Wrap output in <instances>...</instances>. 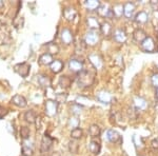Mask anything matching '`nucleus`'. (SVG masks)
Wrapping results in <instances>:
<instances>
[{
  "label": "nucleus",
  "instance_id": "7ed1b4c3",
  "mask_svg": "<svg viewBox=\"0 0 158 156\" xmlns=\"http://www.w3.org/2000/svg\"><path fill=\"white\" fill-rule=\"evenodd\" d=\"M140 48L142 51L146 53H154L156 50V44H155V40L151 36H148L146 39L140 43Z\"/></svg>",
  "mask_w": 158,
  "mask_h": 156
},
{
  "label": "nucleus",
  "instance_id": "1a4fd4ad",
  "mask_svg": "<svg viewBox=\"0 0 158 156\" xmlns=\"http://www.w3.org/2000/svg\"><path fill=\"white\" fill-rule=\"evenodd\" d=\"M60 38H61V40H62V42L64 43V44H71V43L73 42V40H74V35H73L72 31H71L70 29L64 27V29L61 30Z\"/></svg>",
  "mask_w": 158,
  "mask_h": 156
},
{
  "label": "nucleus",
  "instance_id": "a211bd4d",
  "mask_svg": "<svg viewBox=\"0 0 158 156\" xmlns=\"http://www.w3.org/2000/svg\"><path fill=\"white\" fill-rule=\"evenodd\" d=\"M135 9H136V6H135V4L133 3V2H127V3L124 4L123 15L129 19L133 18V15L135 13Z\"/></svg>",
  "mask_w": 158,
  "mask_h": 156
},
{
  "label": "nucleus",
  "instance_id": "2f4dec72",
  "mask_svg": "<svg viewBox=\"0 0 158 156\" xmlns=\"http://www.w3.org/2000/svg\"><path fill=\"white\" fill-rule=\"evenodd\" d=\"M21 152H22V155H23V156H32L33 155L32 147H31L29 144H27V142H24V144L22 145Z\"/></svg>",
  "mask_w": 158,
  "mask_h": 156
},
{
  "label": "nucleus",
  "instance_id": "2eb2a0df",
  "mask_svg": "<svg viewBox=\"0 0 158 156\" xmlns=\"http://www.w3.org/2000/svg\"><path fill=\"white\" fill-rule=\"evenodd\" d=\"M134 20H135V22L138 24H144L149 21V14L144 11H140L135 15Z\"/></svg>",
  "mask_w": 158,
  "mask_h": 156
},
{
  "label": "nucleus",
  "instance_id": "e433bc0d",
  "mask_svg": "<svg viewBox=\"0 0 158 156\" xmlns=\"http://www.w3.org/2000/svg\"><path fill=\"white\" fill-rule=\"evenodd\" d=\"M30 134H31V131L27 127H21L20 129V136H21L22 139H27L30 137Z\"/></svg>",
  "mask_w": 158,
  "mask_h": 156
},
{
  "label": "nucleus",
  "instance_id": "6e6552de",
  "mask_svg": "<svg viewBox=\"0 0 158 156\" xmlns=\"http://www.w3.org/2000/svg\"><path fill=\"white\" fill-rule=\"evenodd\" d=\"M85 41L86 43V45H95L97 44L99 41V35L97 32L95 31H90L85 34Z\"/></svg>",
  "mask_w": 158,
  "mask_h": 156
},
{
  "label": "nucleus",
  "instance_id": "ea45409f",
  "mask_svg": "<svg viewBox=\"0 0 158 156\" xmlns=\"http://www.w3.org/2000/svg\"><path fill=\"white\" fill-rule=\"evenodd\" d=\"M78 124H79V119L77 118V116H73V117H71V118L69 119L68 126L70 128L75 129V128H78Z\"/></svg>",
  "mask_w": 158,
  "mask_h": 156
},
{
  "label": "nucleus",
  "instance_id": "c756f323",
  "mask_svg": "<svg viewBox=\"0 0 158 156\" xmlns=\"http://www.w3.org/2000/svg\"><path fill=\"white\" fill-rule=\"evenodd\" d=\"M76 103L79 104V106H91L92 104V101L90 98H88V97L85 96H78L77 98H76Z\"/></svg>",
  "mask_w": 158,
  "mask_h": 156
},
{
  "label": "nucleus",
  "instance_id": "a18cd8bd",
  "mask_svg": "<svg viewBox=\"0 0 158 156\" xmlns=\"http://www.w3.org/2000/svg\"><path fill=\"white\" fill-rule=\"evenodd\" d=\"M151 147L154 149L155 151H158V137L154 138V139L152 140L151 142Z\"/></svg>",
  "mask_w": 158,
  "mask_h": 156
},
{
  "label": "nucleus",
  "instance_id": "de8ad7c7",
  "mask_svg": "<svg viewBox=\"0 0 158 156\" xmlns=\"http://www.w3.org/2000/svg\"><path fill=\"white\" fill-rule=\"evenodd\" d=\"M1 6H3V2H2L1 0H0V7H1Z\"/></svg>",
  "mask_w": 158,
  "mask_h": 156
},
{
  "label": "nucleus",
  "instance_id": "6ab92c4d",
  "mask_svg": "<svg viewBox=\"0 0 158 156\" xmlns=\"http://www.w3.org/2000/svg\"><path fill=\"white\" fill-rule=\"evenodd\" d=\"M89 150L92 154L94 155H98L100 153V150H101V145L100 142L97 141V140H91L90 144H89Z\"/></svg>",
  "mask_w": 158,
  "mask_h": 156
},
{
  "label": "nucleus",
  "instance_id": "c03bdc74",
  "mask_svg": "<svg viewBox=\"0 0 158 156\" xmlns=\"http://www.w3.org/2000/svg\"><path fill=\"white\" fill-rule=\"evenodd\" d=\"M150 4H151V7L154 11L158 12V0H151L150 1Z\"/></svg>",
  "mask_w": 158,
  "mask_h": 156
},
{
  "label": "nucleus",
  "instance_id": "dca6fc26",
  "mask_svg": "<svg viewBox=\"0 0 158 156\" xmlns=\"http://www.w3.org/2000/svg\"><path fill=\"white\" fill-rule=\"evenodd\" d=\"M12 103L15 104V106H17V107H19V108H25L27 104V99H25L22 95L16 94V95L13 96Z\"/></svg>",
  "mask_w": 158,
  "mask_h": 156
},
{
  "label": "nucleus",
  "instance_id": "5701e85b",
  "mask_svg": "<svg viewBox=\"0 0 158 156\" xmlns=\"http://www.w3.org/2000/svg\"><path fill=\"white\" fill-rule=\"evenodd\" d=\"M37 77V81L38 83H39L40 86H42V88H49V86H51V83H52V81H51L50 77H48V76L45 75H38L36 76Z\"/></svg>",
  "mask_w": 158,
  "mask_h": 156
},
{
  "label": "nucleus",
  "instance_id": "0eeeda50",
  "mask_svg": "<svg viewBox=\"0 0 158 156\" xmlns=\"http://www.w3.org/2000/svg\"><path fill=\"white\" fill-rule=\"evenodd\" d=\"M106 138H108V140L110 142H112V144H121L122 142L121 135L113 129H110L106 131Z\"/></svg>",
  "mask_w": 158,
  "mask_h": 156
},
{
  "label": "nucleus",
  "instance_id": "f3484780",
  "mask_svg": "<svg viewBox=\"0 0 158 156\" xmlns=\"http://www.w3.org/2000/svg\"><path fill=\"white\" fill-rule=\"evenodd\" d=\"M76 15H77V12H76V10L74 7L68 6L63 10V17H64L67 21H73L76 18Z\"/></svg>",
  "mask_w": 158,
  "mask_h": 156
},
{
  "label": "nucleus",
  "instance_id": "f03ea898",
  "mask_svg": "<svg viewBox=\"0 0 158 156\" xmlns=\"http://www.w3.org/2000/svg\"><path fill=\"white\" fill-rule=\"evenodd\" d=\"M58 102L53 99H48L45 101V114L50 117H54L58 113Z\"/></svg>",
  "mask_w": 158,
  "mask_h": 156
},
{
  "label": "nucleus",
  "instance_id": "aec40b11",
  "mask_svg": "<svg viewBox=\"0 0 158 156\" xmlns=\"http://www.w3.org/2000/svg\"><path fill=\"white\" fill-rule=\"evenodd\" d=\"M148 36H147V33L144 32L142 29H137V30H135L134 31V33H133V38H134V40L136 42H139V43H141L142 41H143L144 39H146Z\"/></svg>",
  "mask_w": 158,
  "mask_h": 156
},
{
  "label": "nucleus",
  "instance_id": "7c9ffc66",
  "mask_svg": "<svg viewBox=\"0 0 158 156\" xmlns=\"http://www.w3.org/2000/svg\"><path fill=\"white\" fill-rule=\"evenodd\" d=\"M82 135H83V132L79 127L75 128V129H73L72 131H71V137H72L74 140L80 139V138L82 137Z\"/></svg>",
  "mask_w": 158,
  "mask_h": 156
},
{
  "label": "nucleus",
  "instance_id": "c9c22d12",
  "mask_svg": "<svg viewBox=\"0 0 158 156\" xmlns=\"http://www.w3.org/2000/svg\"><path fill=\"white\" fill-rule=\"evenodd\" d=\"M132 140H133V144L135 145V147H136V149H138V148H141L142 145H143V140H142V138L138 136V135H133V138H132Z\"/></svg>",
  "mask_w": 158,
  "mask_h": 156
},
{
  "label": "nucleus",
  "instance_id": "4c0bfd02",
  "mask_svg": "<svg viewBox=\"0 0 158 156\" xmlns=\"http://www.w3.org/2000/svg\"><path fill=\"white\" fill-rule=\"evenodd\" d=\"M110 11V9L106 6H103V4H101L100 6H99V9L97 10V13L99 16H102V17H106L108 16V13Z\"/></svg>",
  "mask_w": 158,
  "mask_h": 156
},
{
  "label": "nucleus",
  "instance_id": "9d476101",
  "mask_svg": "<svg viewBox=\"0 0 158 156\" xmlns=\"http://www.w3.org/2000/svg\"><path fill=\"white\" fill-rule=\"evenodd\" d=\"M96 96H97V100L98 101L102 102V103H106V104L111 103V101L113 100V96H112L111 94H110L109 92L106 91V90L99 91Z\"/></svg>",
  "mask_w": 158,
  "mask_h": 156
},
{
  "label": "nucleus",
  "instance_id": "79ce46f5",
  "mask_svg": "<svg viewBox=\"0 0 158 156\" xmlns=\"http://www.w3.org/2000/svg\"><path fill=\"white\" fill-rule=\"evenodd\" d=\"M55 100L57 101L58 103H60V102H65V100H67V94H57Z\"/></svg>",
  "mask_w": 158,
  "mask_h": 156
},
{
  "label": "nucleus",
  "instance_id": "39448f33",
  "mask_svg": "<svg viewBox=\"0 0 158 156\" xmlns=\"http://www.w3.org/2000/svg\"><path fill=\"white\" fill-rule=\"evenodd\" d=\"M53 141H54V139H53L49 134L45 133V134L43 135L42 140H41V147H40L41 153L44 154V153L49 152V150L51 149V147H52V145H53Z\"/></svg>",
  "mask_w": 158,
  "mask_h": 156
},
{
  "label": "nucleus",
  "instance_id": "423d86ee",
  "mask_svg": "<svg viewBox=\"0 0 158 156\" xmlns=\"http://www.w3.org/2000/svg\"><path fill=\"white\" fill-rule=\"evenodd\" d=\"M89 60H90L92 65H93L96 70H99V69L102 68V65H103L102 57L99 54H97V53H92V54L89 55Z\"/></svg>",
  "mask_w": 158,
  "mask_h": 156
},
{
  "label": "nucleus",
  "instance_id": "9b49d317",
  "mask_svg": "<svg viewBox=\"0 0 158 156\" xmlns=\"http://www.w3.org/2000/svg\"><path fill=\"white\" fill-rule=\"evenodd\" d=\"M133 102H134V108L136 111H143L148 107V101L143 97H140V96L134 97Z\"/></svg>",
  "mask_w": 158,
  "mask_h": 156
},
{
  "label": "nucleus",
  "instance_id": "cd10ccee",
  "mask_svg": "<svg viewBox=\"0 0 158 156\" xmlns=\"http://www.w3.org/2000/svg\"><path fill=\"white\" fill-rule=\"evenodd\" d=\"M71 83H72V80H71V78L67 75H63L59 78V86L61 88H64V89L70 88Z\"/></svg>",
  "mask_w": 158,
  "mask_h": 156
},
{
  "label": "nucleus",
  "instance_id": "49530a36",
  "mask_svg": "<svg viewBox=\"0 0 158 156\" xmlns=\"http://www.w3.org/2000/svg\"><path fill=\"white\" fill-rule=\"evenodd\" d=\"M155 97H156V99L158 100V89H156V91H155Z\"/></svg>",
  "mask_w": 158,
  "mask_h": 156
},
{
  "label": "nucleus",
  "instance_id": "393cba45",
  "mask_svg": "<svg viewBox=\"0 0 158 156\" xmlns=\"http://www.w3.org/2000/svg\"><path fill=\"white\" fill-rule=\"evenodd\" d=\"M112 11L114 13V16H115L116 18H119L124 13V6H122L121 3H117L112 7Z\"/></svg>",
  "mask_w": 158,
  "mask_h": 156
},
{
  "label": "nucleus",
  "instance_id": "412c9836",
  "mask_svg": "<svg viewBox=\"0 0 158 156\" xmlns=\"http://www.w3.org/2000/svg\"><path fill=\"white\" fill-rule=\"evenodd\" d=\"M38 61L42 65H51L54 59H53V55H51L50 53H44V54L40 55Z\"/></svg>",
  "mask_w": 158,
  "mask_h": 156
},
{
  "label": "nucleus",
  "instance_id": "58836bf2",
  "mask_svg": "<svg viewBox=\"0 0 158 156\" xmlns=\"http://www.w3.org/2000/svg\"><path fill=\"white\" fill-rule=\"evenodd\" d=\"M71 112H72V113L75 115V116H77V115H79V114L81 113V112H82V107L79 106V104H77L75 102V103L71 106Z\"/></svg>",
  "mask_w": 158,
  "mask_h": 156
},
{
  "label": "nucleus",
  "instance_id": "bb28decb",
  "mask_svg": "<svg viewBox=\"0 0 158 156\" xmlns=\"http://www.w3.org/2000/svg\"><path fill=\"white\" fill-rule=\"evenodd\" d=\"M101 133V129L99 128L97 124H92V126L89 128V134H90L91 137H98Z\"/></svg>",
  "mask_w": 158,
  "mask_h": 156
},
{
  "label": "nucleus",
  "instance_id": "a878e982",
  "mask_svg": "<svg viewBox=\"0 0 158 156\" xmlns=\"http://www.w3.org/2000/svg\"><path fill=\"white\" fill-rule=\"evenodd\" d=\"M100 31L102 33L103 36H110L112 34V25L110 22L108 21H104L102 24H101V27H100Z\"/></svg>",
  "mask_w": 158,
  "mask_h": 156
},
{
  "label": "nucleus",
  "instance_id": "ddd939ff",
  "mask_svg": "<svg viewBox=\"0 0 158 156\" xmlns=\"http://www.w3.org/2000/svg\"><path fill=\"white\" fill-rule=\"evenodd\" d=\"M113 37L115 39V41H117L118 43H124L127 41V39H128V35H127L126 31L122 29H117L114 31Z\"/></svg>",
  "mask_w": 158,
  "mask_h": 156
},
{
  "label": "nucleus",
  "instance_id": "c85d7f7f",
  "mask_svg": "<svg viewBox=\"0 0 158 156\" xmlns=\"http://www.w3.org/2000/svg\"><path fill=\"white\" fill-rule=\"evenodd\" d=\"M24 119H25V121L29 122V124H34L37 120V117L34 112H33L32 110H30V111H27L24 113Z\"/></svg>",
  "mask_w": 158,
  "mask_h": 156
},
{
  "label": "nucleus",
  "instance_id": "4468645a",
  "mask_svg": "<svg viewBox=\"0 0 158 156\" xmlns=\"http://www.w3.org/2000/svg\"><path fill=\"white\" fill-rule=\"evenodd\" d=\"M86 24H88V27H90L92 31H98V30H100V27H101L100 22H99L98 19L94 16H89L88 18H86Z\"/></svg>",
  "mask_w": 158,
  "mask_h": 156
},
{
  "label": "nucleus",
  "instance_id": "f257e3e1",
  "mask_svg": "<svg viewBox=\"0 0 158 156\" xmlns=\"http://www.w3.org/2000/svg\"><path fill=\"white\" fill-rule=\"evenodd\" d=\"M94 80H95V74L86 70H83L81 73H79L77 77V82L79 86H82V88L91 86L94 83Z\"/></svg>",
  "mask_w": 158,
  "mask_h": 156
},
{
  "label": "nucleus",
  "instance_id": "f8f14e48",
  "mask_svg": "<svg viewBox=\"0 0 158 156\" xmlns=\"http://www.w3.org/2000/svg\"><path fill=\"white\" fill-rule=\"evenodd\" d=\"M69 69L74 73H81L83 71V63L78 59H71L69 61Z\"/></svg>",
  "mask_w": 158,
  "mask_h": 156
},
{
  "label": "nucleus",
  "instance_id": "20e7f679",
  "mask_svg": "<svg viewBox=\"0 0 158 156\" xmlns=\"http://www.w3.org/2000/svg\"><path fill=\"white\" fill-rule=\"evenodd\" d=\"M30 70H31V66L30 65H27V62H21V63H18L14 66V71L16 72L17 74H19L21 77H27L30 74Z\"/></svg>",
  "mask_w": 158,
  "mask_h": 156
},
{
  "label": "nucleus",
  "instance_id": "4be33fe9",
  "mask_svg": "<svg viewBox=\"0 0 158 156\" xmlns=\"http://www.w3.org/2000/svg\"><path fill=\"white\" fill-rule=\"evenodd\" d=\"M63 66H64V65H63V62L60 59H55L52 62V65H50V69L53 73L57 74V73H60L61 71H62Z\"/></svg>",
  "mask_w": 158,
  "mask_h": 156
},
{
  "label": "nucleus",
  "instance_id": "37998d69",
  "mask_svg": "<svg viewBox=\"0 0 158 156\" xmlns=\"http://www.w3.org/2000/svg\"><path fill=\"white\" fill-rule=\"evenodd\" d=\"M7 114V109L4 108V107L0 106V119H2L4 116Z\"/></svg>",
  "mask_w": 158,
  "mask_h": 156
},
{
  "label": "nucleus",
  "instance_id": "473e14b6",
  "mask_svg": "<svg viewBox=\"0 0 158 156\" xmlns=\"http://www.w3.org/2000/svg\"><path fill=\"white\" fill-rule=\"evenodd\" d=\"M69 150L72 154H77L78 153V150H79V145L76 140H71L69 142Z\"/></svg>",
  "mask_w": 158,
  "mask_h": 156
},
{
  "label": "nucleus",
  "instance_id": "b1692460",
  "mask_svg": "<svg viewBox=\"0 0 158 156\" xmlns=\"http://www.w3.org/2000/svg\"><path fill=\"white\" fill-rule=\"evenodd\" d=\"M85 6L88 11H95V10L97 11L101 4L97 0H86L85 1Z\"/></svg>",
  "mask_w": 158,
  "mask_h": 156
},
{
  "label": "nucleus",
  "instance_id": "a19ab883",
  "mask_svg": "<svg viewBox=\"0 0 158 156\" xmlns=\"http://www.w3.org/2000/svg\"><path fill=\"white\" fill-rule=\"evenodd\" d=\"M151 83L155 89H158V73H154L151 76Z\"/></svg>",
  "mask_w": 158,
  "mask_h": 156
},
{
  "label": "nucleus",
  "instance_id": "f704fd0d",
  "mask_svg": "<svg viewBox=\"0 0 158 156\" xmlns=\"http://www.w3.org/2000/svg\"><path fill=\"white\" fill-rule=\"evenodd\" d=\"M48 51H49V53H50L51 55L58 54V53H59V47H58L56 43L51 42V43L48 44Z\"/></svg>",
  "mask_w": 158,
  "mask_h": 156
},
{
  "label": "nucleus",
  "instance_id": "72a5a7b5",
  "mask_svg": "<svg viewBox=\"0 0 158 156\" xmlns=\"http://www.w3.org/2000/svg\"><path fill=\"white\" fill-rule=\"evenodd\" d=\"M86 50V43L85 40H80L76 43V47H75V51L76 53H83Z\"/></svg>",
  "mask_w": 158,
  "mask_h": 156
}]
</instances>
